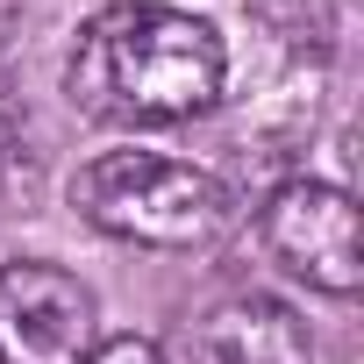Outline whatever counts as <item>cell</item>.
<instances>
[{"label": "cell", "instance_id": "obj_1", "mask_svg": "<svg viewBox=\"0 0 364 364\" xmlns=\"http://www.w3.org/2000/svg\"><path fill=\"white\" fill-rule=\"evenodd\" d=\"M229 50L215 22L186 8H157V0H114L100 8L65 65V86L86 114L122 122V129H164L193 122L222 100Z\"/></svg>", "mask_w": 364, "mask_h": 364}, {"label": "cell", "instance_id": "obj_5", "mask_svg": "<svg viewBox=\"0 0 364 364\" xmlns=\"http://www.w3.org/2000/svg\"><path fill=\"white\" fill-rule=\"evenodd\" d=\"M200 364H314L307 321L272 293H229L200 321Z\"/></svg>", "mask_w": 364, "mask_h": 364}, {"label": "cell", "instance_id": "obj_3", "mask_svg": "<svg viewBox=\"0 0 364 364\" xmlns=\"http://www.w3.org/2000/svg\"><path fill=\"white\" fill-rule=\"evenodd\" d=\"M264 250L307 279L314 293L350 300L364 286V243H357V200L328 178H286V186L264 200Z\"/></svg>", "mask_w": 364, "mask_h": 364}, {"label": "cell", "instance_id": "obj_6", "mask_svg": "<svg viewBox=\"0 0 364 364\" xmlns=\"http://www.w3.org/2000/svg\"><path fill=\"white\" fill-rule=\"evenodd\" d=\"M86 364H164V350L150 336H107V343L86 350Z\"/></svg>", "mask_w": 364, "mask_h": 364}, {"label": "cell", "instance_id": "obj_2", "mask_svg": "<svg viewBox=\"0 0 364 364\" xmlns=\"http://www.w3.org/2000/svg\"><path fill=\"white\" fill-rule=\"evenodd\" d=\"M72 208L100 236L143 243V250H193V243L222 236V222H229L222 178L186 157H164V150H100L72 178Z\"/></svg>", "mask_w": 364, "mask_h": 364}, {"label": "cell", "instance_id": "obj_7", "mask_svg": "<svg viewBox=\"0 0 364 364\" xmlns=\"http://www.w3.org/2000/svg\"><path fill=\"white\" fill-rule=\"evenodd\" d=\"M8 22L15 15H8V0H0V50H8ZM0 143H8V107H0Z\"/></svg>", "mask_w": 364, "mask_h": 364}, {"label": "cell", "instance_id": "obj_4", "mask_svg": "<svg viewBox=\"0 0 364 364\" xmlns=\"http://www.w3.org/2000/svg\"><path fill=\"white\" fill-rule=\"evenodd\" d=\"M93 293L65 264H0V364H86L100 343Z\"/></svg>", "mask_w": 364, "mask_h": 364}]
</instances>
